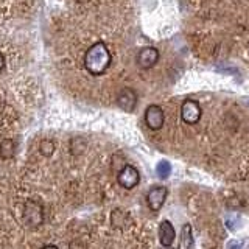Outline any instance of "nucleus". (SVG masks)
I'll use <instances>...</instances> for the list:
<instances>
[{"label":"nucleus","instance_id":"f257e3e1","mask_svg":"<svg viewBox=\"0 0 249 249\" xmlns=\"http://www.w3.org/2000/svg\"><path fill=\"white\" fill-rule=\"evenodd\" d=\"M111 66V53L103 42L93 44L84 54V67L92 75H103Z\"/></svg>","mask_w":249,"mask_h":249},{"label":"nucleus","instance_id":"f03ea898","mask_svg":"<svg viewBox=\"0 0 249 249\" xmlns=\"http://www.w3.org/2000/svg\"><path fill=\"white\" fill-rule=\"evenodd\" d=\"M23 221L28 228H39L44 223V207L35 199H28L22 210Z\"/></svg>","mask_w":249,"mask_h":249},{"label":"nucleus","instance_id":"7ed1b4c3","mask_svg":"<svg viewBox=\"0 0 249 249\" xmlns=\"http://www.w3.org/2000/svg\"><path fill=\"white\" fill-rule=\"evenodd\" d=\"M117 181H119L120 187L126 190L134 189V187L140 182V175H139V170L136 167L129 165L126 163L120 171H119V176H117Z\"/></svg>","mask_w":249,"mask_h":249},{"label":"nucleus","instance_id":"20e7f679","mask_svg":"<svg viewBox=\"0 0 249 249\" xmlns=\"http://www.w3.org/2000/svg\"><path fill=\"white\" fill-rule=\"evenodd\" d=\"M202 115V109L199 103L195 100H185L181 106V119L187 124H196Z\"/></svg>","mask_w":249,"mask_h":249},{"label":"nucleus","instance_id":"39448f33","mask_svg":"<svg viewBox=\"0 0 249 249\" xmlns=\"http://www.w3.org/2000/svg\"><path fill=\"white\" fill-rule=\"evenodd\" d=\"M163 122H165V114H163L162 107L158 105H150L146 107L145 111V123L146 126L153 129V131H158L163 126Z\"/></svg>","mask_w":249,"mask_h":249},{"label":"nucleus","instance_id":"423d86ee","mask_svg":"<svg viewBox=\"0 0 249 249\" xmlns=\"http://www.w3.org/2000/svg\"><path fill=\"white\" fill-rule=\"evenodd\" d=\"M167 195H168V190L167 187H162V185H156L153 189H150V192L146 193V202L150 209L153 212H158L160 210V207L163 206V202L167 199Z\"/></svg>","mask_w":249,"mask_h":249},{"label":"nucleus","instance_id":"0eeeda50","mask_svg":"<svg viewBox=\"0 0 249 249\" xmlns=\"http://www.w3.org/2000/svg\"><path fill=\"white\" fill-rule=\"evenodd\" d=\"M159 61V50L154 47H143L137 53V64L140 69H151Z\"/></svg>","mask_w":249,"mask_h":249},{"label":"nucleus","instance_id":"6e6552de","mask_svg":"<svg viewBox=\"0 0 249 249\" xmlns=\"http://www.w3.org/2000/svg\"><path fill=\"white\" fill-rule=\"evenodd\" d=\"M117 103H119L122 111H124V112H132V109H134L136 105H137V93L132 90V89H129V88H124L119 93Z\"/></svg>","mask_w":249,"mask_h":249},{"label":"nucleus","instance_id":"1a4fd4ad","mask_svg":"<svg viewBox=\"0 0 249 249\" xmlns=\"http://www.w3.org/2000/svg\"><path fill=\"white\" fill-rule=\"evenodd\" d=\"M175 237H176V232H175V228L173 224H171L168 220H163L160 224H159V241L162 246H171L175 241Z\"/></svg>","mask_w":249,"mask_h":249},{"label":"nucleus","instance_id":"9d476101","mask_svg":"<svg viewBox=\"0 0 249 249\" xmlns=\"http://www.w3.org/2000/svg\"><path fill=\"white\" fill-rule=\"evenodd\" d=\"M111 223H112L114 228L122 229V228H124V224L128 223V215L124 213L123 210L115 209L112 212V215H111Z\"/></svg>","mask_w":249,"mask_h":249},{"label":"nucleus","instance_id":"9b49d317","mask_svg":"<svg viewBox=\"0 0 249 249\" xmlns=\"http://www.w3.org/2000/svg\"><path fill=\"white\" fill-rule=\"evenodd\" d=\"M14 156V142L11 139H5L2 143H0V158L8 160Z\"/></svg>","mask_w":249,"mask_h":249},{"label":"nucleus","instance_id":"f8f14e48","mask_svg":"<svg viewBox=\"0 0 249 249\" xmlns=\"http://www.w3.org/2000/svg\"><path fill=\"white\" fill-rule=\"evenodd\" d=\"M179 246L184 249H189L193 246V237H192V226L190 224H184L182 232H181V243Z\"/></svg>","mask_w":249,"mask_h":249},{"label":"nucleus","instance_id":"ddd939ff","mask_svg":"<svg viewBox=\"0 0 249 249\" xmlns=\"http://www.w3.org/2000/svg\"><path fill=\"white\" fill-rule=\"evenodd\" d=\"M156 171H158L159 178L165 179V178H168V175H170L171 167H170V163H168L167 160H162V162L158 163V167H156Z\"/></svg>","mask_w":249,"mask_h":249},{"label":"nucleus","instance_id":"4468645a","mask_svg":"<svg viewBox=\"0 0 249 249\" xmlns=\"http://www.w3.org/2000/svg\"><path fill=\"white\" fill-rule=\"evenodd\" d=\"M39 150H41V153L44 156H52L54 153V150H56V146H54V143L52 142V140H44V142L41 143V146H39Z\"/></svg>","mask_w":249,"mask_h":249},{"label":"nucleus","instance_id":"2eb2a0df","mask_svg":"<svg viewBox=\"0 0 249 249\" xmlns=\"http://www.w3.org/2000/svg\"><path fill=\"white\" fill-rule=\"evenodd\" d=\"M3 67H5V56L2 54V52H0V72L3 70Z\"/></svg>","mask_w":249,"mask_h":249},{"label":"nucleus","instance_id":"dca6fc26","mask_svg":"<svg viewBox=\"0 0 249 249\" xmlns=\"http://www.w3.org/2000/svg\"><path fill=\"white\" fill-rule=\"evenodd\" d=\"M78 2H86V0H78Z\"/></svg>","mask_w":249,"mask_h":249}]
</instances>
